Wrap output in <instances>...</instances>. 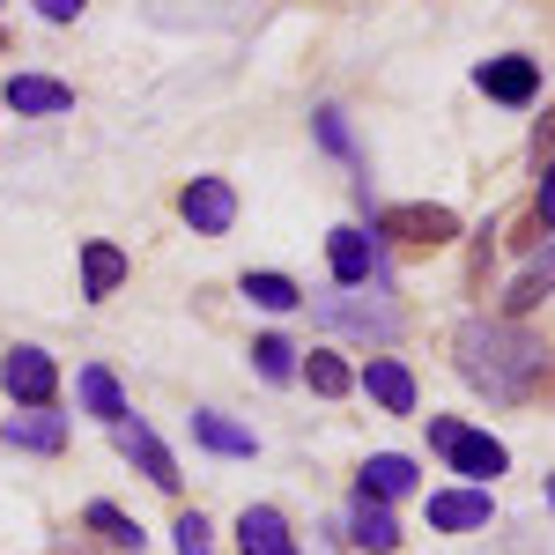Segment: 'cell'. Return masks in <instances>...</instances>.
<instances>
[{"label":"cell","instance_id":"8","mask_svg":"<svg viewBox=\"0 0 555 555\" xmlns=\"http://www.w3.org/2000/svg\"><path fill=\"white\" fill-rule=\"evenodd\" d=\"M112 429H119V452H127L133 467L156 481V489H178V481H185V474H178V460H171V444H164L149 423H112Z\"/></svg>","mask_w":555,"mask_h":555},{"label":"cell","instance_id":"5","mask_svg":"<svg viewBox=\"0 0 555 555\" xmlns=\"http://www.w3.org/2000/svg\"><path fill=\"white\" fill-rule=\"evenodd\" d=\"M0 385H8L23 408H52V392H60V363H52L44 348H8V356H0Z\"/></svg>","mask_w":555,"mask_h":555},{"label":"cell","instance_id":"12","mask_svg":"<svg viewBox=\"0 0 555 555\" xmlns=\"http://www.w3.org/2000/svg\"><path fill=\"white\" fill-rule=\"evenodd\" d=\"M0 104H15L23 119H52V112H75V89H67V82H52V75H15Z\"/></svg>","mask_w":555,"mask_h":555},{"label":"cell","instance_id":"1","mask_svg":"<svg viewBox=\"0 0 555 555\" xmlns=\"http://www.w3.org/2000/svg\"><path fill=\"white\" fill-rule=\"evenodd\" d=\"M460 371L489 400H526L533 378L548 371V341H533L512 319H474V326H460Z\"/></svg>","mask_w":555,"mask_h":555},{"label":"cell","instance_id":"10","mask_svg":"<svg viewBox=\"0 0 555 555\" xmlns=\"http://www.w3.org/2000/svg\"><path fill=\"white\" fill-rule=\"evenodd\" d=\"M237 548L245 555H297V533H289V518L274 512V504H245V518H237Z\"/></svg>","mask_w":555,"mask_h":555},{"label":"cell","instance_id":"28","mask_svg":"<svg viewBox=\"0 0 555 555\" xmlns=\"http://www.w3.org/2000/svg\"><path fill=\"white\" fill-rule=\"evenodd\" d=\"M533 215H541V230H555V164H548V178H541V208Z\"/></svg>","mask_w":555,"mask_h":555},{"label":"cell","instance_id":"20","mask_svg":"<svg viewBox=\"0 0 555 555\" xmlns=\"http://www.w3.org/2000/svg\"><path fill=\"white\" fill-rule=\"evenodd\" d=\"M548 289H555V253H541V259H533V267H526V274L512 282V297H504V311L518 319V311H533V304L548 297Z\"/></svg>","mask_w":555,"mask_h":555},{"label":"cell","instance_id":"27","mask_svg":"<svg viewBox=\"0 0 555 555\" xmlns=\"http://www.w3.org/2000/svg\"><path fill=\"white\" fill-rule=\"evenodd\" d=\"M82 8H89V0H38V15H44V23H75Z\"/></svg>","mask_w":555,"mask_h":555},{"label":"cell","instance_id":"9","mask_svg":"<svg viewBox=\"0 0 555 555\" xmlns=\"http://www.w3.org/2000/svg\"><path fill=\"white\" fill-rule=\"evenodd\" d=\"M489 526V489H437L429 496V533H481Z\"/></svg>","mask_w":555,"mask_h":555},{"label":"cell","instance_id":"3","mask_svg":"<svg viewBox=\"0 0 555 555\" xmlns=\"http://www.w3.org/2000/svg\"><path fill=\"white\" fill-rule=\"evenodd\" d=\"M311 319H319V326H326V334H356V341H392V334H400V311H392V304L385 297H311Z\"/></svg>","mask_w":555,"mask_h":555},{"label":"cell","instance_id":"13","mask_svg":"<svg viewBox=\"0 0 555 555\" xmlns=\"http://www.w3.org/2000/svg\"><path fill=\"white\" fill-rule=\"evenodd\" d=\"M348 541H356V548H371V555H392V548H400V518L385 512L378 496H363V489H356V518H348Z\"/></svg>","mask_w":555,"mask_h":555},{"label":"cell","instance_id":"23","mask_svg":"<svg viewBox=\"0 0 555 555\" xmlns=\"http://www.w3.org/2000/svg\"><path fill=\"white\" fill-rule=\"evenodd\" d=\"M253 363H259V378H297V348L282 341V334H267V341H253Z\"/></svg>","mask_w":555,"mask_h":555},{"label":"cell","instance_id":"11","mask_svg":"<svg viewBox=\"0 0 555 555\" xmlns=\"http://www.w3.org/2000/svg\"><path fill=\"white\" fill-rule=\"evenodd\" d=\"M363 392L378 400L385 415H415V371L392 363V356H371V363H363Z\"/></svg>","mask_w":555,"mask_h":555},{"label":"cell","instance_id":"22","mask_svg":"<svg viewBox=\"0 0 555 555\" xmlns=\"http://www.w3.org/2000/svg\"><path fill=\"white\" fill-rule=\"evenodd\" d=\"M15 444H30V452H60L67 444V415H30V423H15Z\"/></svg>","mask_w":555,"mask_h":555},{"label":"cell","instance_id":"2","mask_svg":"<svg viewBox=\"0 0 555 555\" xmlns=\"http://www.w3.org/2000/svg\"><path fill=\"white\" fill-rule=\"evenodd\" d=\"M429 452H444V460H452V474H467L474 489H481V481H496V474L512 467V452H504L489 429H467V423H452V415H429Z\"/></svg>","mask_w":555,"mask_h":555},{"label":"cell","instance_id":"26","mask_svg":"<svg viewBox=\"0 0 555 555\" xmlns=\"http://www.w3.org/2000/svg\"><path fill=\"white\" fill-rule=\"evenodd\" d=\"M319 141H326L334 156H356V141H348V119H341V112H334V104L319 112Z\"/></svg>","mask_w":555,"mask_h":555},{"label":"cell","instance_id":"14","mask_svg":"<svg viewBox=\"0 0 555 555\" xmlns=\"http://www.w3.org/2000/svg\"><path fill=\"white\" fill-rule=\"evenodd\" d=\"M193 444H208V452H222V460H253V429L230 423V415H215V408H193Z\"/></svg>","mask_w":555,"mask_h":555},{"label":"cell","instance_id":"29","mask_svg":"<svg viewBox=\"0 0 555 555\" xmlns=\"http://www.w3.org/2000/svg\"><path fill=\"white\" fill-rule=\"evenodd\" d=\"M541 164H555V112L541 119Z\"/></svg>","mask_w":555,"mask_h":555},{"label":"cell","instance_id":"30","mask_svg":"<svg viewBox=\"0 0 555 555\" xmlns=\"http://www.w3.org/2000/svg\"><path fill=\"white\" fill-rule=\"evenodd\" d=\"M548 512H555V474H548Z\"/></svg>","mask_w":555,"mask_h":555},{"label":"cell","instance_id":"6","mask_svg":"<svg viewBox=\"0 0 555 555\" xmlns=\"http://www.w3.org/2000/svg\"><path fill=\"white\" fill-rule=\"evenodd\" d=\"M178 215H185L201 237H222V230L237 222V185H230V178H193V185L178 193Z\"/></svg>","mask_w":555,"mask_h":555},{"label":"cell","instance_id":"16","mask_svg":"<svg viewBox=\"0 0 555 555\" xmlns=\"http://www.w3.org/2000/svg\"><path fill=\"white\" fill-rule=\"evenodd\" d=\"M326 267H334L341 289H363V282H371V237H363V230H334V237H326Z\"/></svg>","mask_w":555,"mask_h":555},{"label":"cell","instance_id":"17","mask_svg":"<svg viewBox=\"0 0 555 555\" xmlns=\"http://www.w3.org/2000/svg\"><path fill=\"white\" fill-rule=\"evenodd\" d=\"M356 489H363V496H378V504H392V496H408V489H415V460H400V452H371Z\"/></svg>","mask_w":555,"mask_h":555},{"label":"cell","instance_id":"4","mask_svg":"<svg viewBox=\"0 0 555 555\" xmlns=\"http://www.w3.org/2000/svg\"><path fill=\"white\" fill-rule=\"evenodd\" d=\"M378 237H392V245H452L460 237V215L437 208V201H400V208H378Z\"/></svg>","mask_w":555,"mask_h":555},{"label":"cell","instance_id":"24","mask_svg":"<svg viewBox=\"0 0 555 555\" xmlns=\"http://www.w3.org/2000/svg\"><path fill=\"white\" fill-rule=\"evenodd\" d=\"M304 378H311V392H326V400H341L348 385H356V371H348L341 356H311V363H304Z\"/></svg>","mask_w":555,"mask_h":555},{"label":"cell","instance_id":"19","mask_svg":"<svg viewBox=\"0 0 555 555\" xmlns=\"http://www.w3.org/2000/svg\"><path fill=\"white\" fill-rule=\"evenodd\" d=\"M82 526L96 533V541H104V548H127V555H141V541H149V533H141V526H133L119 504H104V496H96V504L82 512Z\"/></svg>","mask_w":555,"mask_h":555},{"label":"cell","instance_id":"18","mask_svg":"<svg viewBox=\"0 0 555 555\" xmlns=\"http://www.w3.org/2000/svg\"><path fill=\"white\" fill-rule=\"evenodd\" d=\"M75 392H82V408L96 423H127V392H119V378H112L104 363H89L82 378H75Z\"/></svg>","mask_w":555,"mask_h":555},{"label":"cell","instance_id":"31","mask_svg":"<svg viewBox=\"0 0 555 555\" xmlns=\"http://www.w3.org/2000/svg\"><path fill=\"white\" fill-rule=\"evenodd\" d=\"M0 52H8V38H0Z\"/></svg>","mask_w":555,"mask_h":555},{"label":"cell","instance_id":"15","mask_svg":"<svg viewBox=\"0 0 555 555\" xmlns=\"http://www.w3.org/2000/svg\"><path fill=\"white\" fill-rule=\"evenodd\" d=\"M119 282H127V253L119 245H82V297L89 304H104V297H119Z\"/></svg>","mask_w":555,"mask_h":555},{"label":"cell","instance_id":"25","mask_svg":"<svg viewBox=\"0 0 555 555\" xmlns=\"http://www.w3.org/2000/svg\"><path fill=\"white\" fill-rule=\"evenodd\" d=\"M178 555H215V526H208L201 512L178 518Z\"/></svg>","mask_w":555,"mask_h":555},{"label":"cell","instance_id":"7","mask_svg":"<svg viewBox=\"0 0 555 555\" xmlns=\"http://www.w3.org/2000/svg\"><path fill=\"white\" fill-rule=\"evenodd\" d=\"M481 96H496V104H533L541 96V60H526V52H504V60H481Z\"/></svg>","mask_w":555,"mask_h":555},{"label":"cell","instance_id":"21","mask_svg":"<svg viewBox=\"0 0 555 555\" xmlns=\"http://www.w3.org/2000/svg\"><path fill=\"white\" fill-rule=\"evenodd\" d=\"M245 297H253L259 311H297L304 289L289 282V274H245Z\"/></svg>","mask_w":555,"mask_h":555}]
</instances>
